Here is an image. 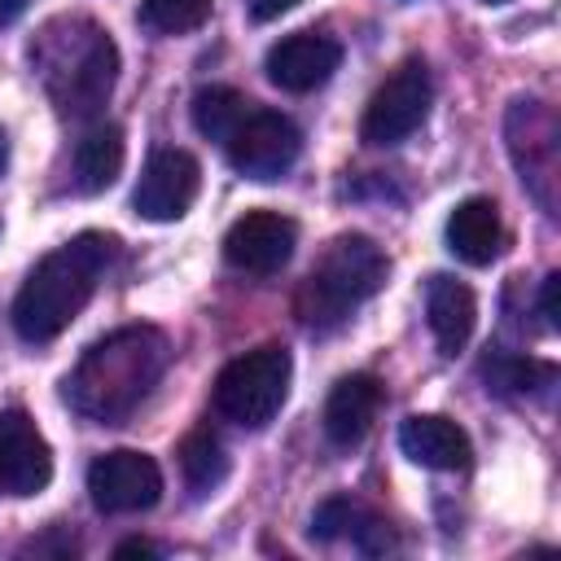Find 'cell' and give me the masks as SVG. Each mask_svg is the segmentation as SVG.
<instances>
[{
    "instance_id": "f1b7e54d",
    "label": "cell",
    "mask_w": 561,
    "mask_h": 561,
    "mask_svg": "<svg viewBox=\"0 0 561 561\" xmlns=\"http://www.w3.org/2000/svg\"><path fill=\"white\" fill-rule=\"evenodd\" d=\"M0 491H4V482H0Z\"/></svg>"
},
{
    "instance_id": "7402d4cb",
    "label": "cell",
    "mask_w": 561,
    "mask_h": 561,
    "mask_svg": "<svg viewBox=\"0 0 561 561\" xmlns=\"http://www.w3.org/2000/svg\"><path fill=\"white\" fill-rule=\"evenodd\" d=\"M359 513H364V508H359L355 500H346V495L324 500V504L311 513V539L329 543V539H337V535H351V526H355Z\"/></svg>"
},
{
    "instance_id": "8fae6325",
    "label": "cell",
    "mask_w": 561,
    "mask_h": 561,
    "mask_svg": "<svg viewBox=\"0 0 561 561\" xmlns=\"http://www.w3.org/2000/svg\"><path fill=\"white\" fill-rule=\"evenodd\" d=\"M508 153L535 197L552 210L548 184L557 180V118L539 101H513L508 110Z\"/></svg>"
},
{
    "instance_id": "44dd1931",
    "label": "cell",
    "mask_w": 561,
    "mask_h": 561,
    "mask_svg": "<svg viewBox=\"0 0 561 561\" xmlns=\"http://www.w3.org/2000/svg\"><path fill=\"white\" fill-rule=\"evenodd\" d=\"M210 4L215 0H145L140 22L158 35H184V31H197L210 18Z\"/></svg>"
},
{
    "instance_id": "9a60e30c",
    "label": "cell",
    "mask_w": 561,
    "mask_h": 561,
    "mask_svg": "<svg viewBox=\"0 0 561 561\" xmlns=\"http://www.w3.org/2000/svg\"><path fill=\"white\" fill-rule=\"evenodd\" d=\"M381 381L373 377V373H351V377H342L333 390H329V399H324V434H329V443H337V447H355L368 430H373V421H377V412H381Z\"/></svg>"
},
{
    "instance_id": "5b68a950",
    "label": "cell",
    "mask_w": 561,
    "mask_h": 561,
    "mask_svg": "<svg viewBox=\"0 0 561 561\" xmlns=\"http://www.w3.org/2000/svg\"><path fill=\"white\" fill-rule=\"evenodd\" d=\"M289 373H294V359L276 342L237 355L215 377V412L241 430H263L289 394Z\"/></svg>"
},
{
    "instance_id": "ffe728a7",
    "label": "cell",
    "mask_w": 561,
    "mask_h": 561,
    "mask_svg": "<svg viewBox=\"0 0 561 561\" xmlns=\"http://www.w3.org/2000/svg\"><path fill=\"white\" fill-rule=\"evenodd\" d=\"M180 469H184V482L197 495H206L228 478V451L210 430H193L180 438Z\"/></svg>"
},
{
    "instance_id": "5bb4252c",
    "label": "cell",
    "mask_w": 561,
    "mask_h": 561,
    "mask_svg": "<svg viewBox=\"0 0 561 561\" xmlns=\"http://www.w3.org/2000/svg\"><path fill=\"white\" fill-rule=\"evenodd\" d=\"M399 447L408 460L425 465V469H443V473H456V469H469L473 460V443L469 434L447 421V416H434V412H416L399 425Z\"/></svg>"
},
{
    "instance_id": "484cf974",
    "label": "cell",
    "mask_w": 561,
    "mask_h": 561,
    "mask_svg": "<svg viewBox=\"0 0 561 561\" xmlns=\"http://www.w3.org/2000/svg\"><path fill=\"white\" fill-rule=\"evenodd\" d=\"M22 9H26V0H0V26H9Z\"/></svg>"
},
{
    "instance_id": "277c9868",
    "label": "cell",
    "mask_w": 561,
    "mask_h": 561,
    "mask_svg": "<svg viewBox=\"0 0 561 561\" xmlns=\"http://www.w3.org/2000/svg\"><path fill=\"white\" fill-rule=\"evenodd\" d=\"M386 280V254L364 232H342L324 245L316 267L298 289V316L307 329H337L355 307H364Z\"/></svg>"
},
{
    "instance_id": "4316f807",
    "label": "cell",
    "mask_w": 561,
    "mask_h": 561,
    "mask_svg": "<svg viewBox=\"0 0 561 561\" xmlns=\"http://www.w3.org/2000/svg\"><path fill=\"white\" fill-rule=\"evenodd\" d=\"M4 162H9V136L0 131V171H4Z\"/></svg>"
},
{
    "instance_id": "603a6c76",
    "label": "cell",
    "mask_w": 561,
    "mask_h": 561,
    "mask_svg": "<svg viewBox=\"0 0 561 561\" xmlns=\"http://www.w3.org/2000/svg\"><path fill=\"white\" fill-rule=\"evenodd\" d=\"M557 294H561V276L552 272V276L543 280V294H539V316H543V324H548V329H557V324H561V311H557Z\"/></svg>"
},
{
    "instance_id": "e0dca14e",
    "label": "cell",
    "mask_w": 561,
    "mask_h": 561,
    "mask_svg": "<svg viewBox=\"0 0 561 561\" xmlns=\"http://www.w3.org/2000/svg\"><path fill=\"white\" fill-rule=\"evenodd\" d=\"M425 320H430V333L443 355L465 351V342L473 337V320H478L473 289L451 276H434L425 289Z\"/></svg>"
},
{
    "instance_id": "4fadbf2b",
    "label": "cell",
    "mask_w": 561,
    "mask_h": 561,
    "mask_svg": "<svg viewBox=\"0 0 561 561\" xmlns=\"http://www.w3.org/2000/svg\"><path fill=\"white\" fill-rule=\"evenodd\" d=\"M342 61V44L329 39V35H316V31H298V35H285L280 44L267 48V79L285 92H311L320 88Z\"/></svg>"
},
{
    "instance_id": "9c48e42d",
    "label": "cell",
    "mask_w": 561,
    "mask_h": 561,
    "mask_svg": "<svg viewBox=\"0 0 561 561\" xmlns=\"http://www.w3.org/2000/svg\"><path fill=\"white\" fill-rule=\"evenodd\" d=\"M202 188V167L184 149H153L136 188H131V210L149 224H175Z\"/></svg>"
},
{
    "instance_id": "7a4b0ae2",
    "label": "cell",
    "mask_w": 561,
    "mask_h": 561,
    "mask_svg": "<svg viewBox=\"0 0 561 561\" xmlns=\"http://www.w3.org/2000/svg\"><path fill=\"white\" fill-rule=\"evenodd\" d=\"M114 259V237L79 232L75 241L44 254L13 298V329L26 342H53L88 307L101 272Z\"/></svg>"
},
{
    "instance_id": "d6986e66",
    "label": "cell",
    "mask_w": 561,
    "mask_h": 561,
    "mask_svg": "<svg viewBox=\"0 0 561 561\" xmlns=\"http://www.w3.org/2000/svg\"><path fill=\"white\" fill-rule=\"evenodd\" d=\"M254 101H245L237 88H224V83H210L193 96V127L206 136V140H228L237 131V123L250 114Z\"/></svg>"
},
{
    "instance_id": "ac0fdd59",
    "label": "cell",
    "mask_w": 561,
    "mask_h": 561,
    "mask_svg": "<svg viewBox=\"0 0 561 561\" xmlns=\"http://www.w3.org/2000/svg\"><path fill=\"white\" fill-rule=\"evenodd\" d=\"M123 127L118 123H92L75 145V188L79 193H105L123 171Z\"/></svg>"
},
{
    "instance_id": "ba28073f",
    "label": "cell",
    "mask_w": 561,
    "mask_h": 561,
    "mask_svg": "<svg viewBox=\"0 0 561 561\" xmlns=\"http://www.w3.org/2000/svg\"><path fill=\"white\" fill-rule=\"evenodd\" d=\"M88 495L101 513H145L162 495V469L153 456L118 447L88 465Z\"/></svg>"
},
{
    "instance_id": "30bf717a",
    "label": "cell",
    "mask_w": 561,
    "mask_h": 561,
    "mask_svg": "<svg viewBox=\"0 0 561 561\" xmlns=\"http://www.w3.org/2000/svg\"><path fill=\"white\" fill-rule=\"evenodd\" d=\"M294 241H298V228H294L289 215H280V210H245L224 232V259L237 272L272 276V272H280L289 263Z\"/></svg>"
},
{
    "instance_id": "cb8c5ba5",
    "label": "cell",
    "mask_w": 561,
    "mask_h": 561,
    "mask_svg": "<svg viewBox=\"0 0 561 561\" xmlns=\"http://www.w3.org/2000/svg\"><path fill=\"white\" fill-rule=\"evenodd\" d=\"M114 557H118V561H127V557H162V548L149 543V539H123V543L114 548Z\"/></svg>"
},
{
    "instance_id": "52a82bcc",
    "label": "cell",
    "mask_w": 561,
    "mask_h": 561,
    "mask_svg": "<svg viewBox=\"0 0 561 561\" xmlns=\"http://www.w3.org/2000/svg\"><path fill=\"white\" fill-rule=\"evenodd\" d=\"M298 149H302V136L298 127L280 114V110H254L237 123V131L224 140V153L232 162L237 175L245 180H280L294 162H298Z\"/></svg>"
},
{
    "instance_id": "d4e9b609",
    "label": "cell",
    "mask_w": 561,
    "mask_h": 561,
    "mask_svg": "<svg viewBox=\"0 0 561 561\" xmlns=\"http://www.w3.org/2000/svg\"><path fill=\"white\" fill-rule=\"evenodd\" d=\"M298 0H250V13L259 18V22H272V18H280V13H289Z\"/></svg>"
},
{
    "instance_id": "6da1fadb",
    "label": "cell",
    "mask_w": 561,
    "mask_h": 561,
    "mask_svg": "<svg viewBox=\"0 0 561 561\" xmlns=\"http://www.w3.org/2000/svg\"><path fill=\"white\" fill-rule=\"evenodd\" d=\"M171 364V346L153 324H127L92 342L66 377V399L79 416L114 425L140 408Z\"/></svg>"
},
{
    "instance_id": "3957f363",
    "label": "cell",
    "mask_w": 561,
    "mask_h": 561,
    "mask_svg": "<svg viewBox=\"0 0 561 561\" xmlns=\"http://www.w3.org/2000/svg\"><path fill=\"white\" fill-rule=\"evenodd\" d=\"M31 61L66 118H92L118 79V48L110 31L88 18H57L39 31Z\"/></svg>"
},
{
    "instance_id": "83f0119b",
    "label": "cell",
    "mask_w": 561,
    "mask_h": 561,
    "mask_svg": "<svg viewBox=\"0 0 561 561\" xmlns=\"http://www.w3.org/2000/svg\"><path fill=\"white\" fill-rule=\"evenodd\" d=\"M486 4H504V0H486Z\"/></svg>"
},
{
    "instance_id": "8992f818",
    "label": "cell",
    "mask_w": 561,
    "mask_h": 561,
    "mask_svg": "<svg viewBox=\"0 0 561 561\" xmlns=\"http://www.w3.org/2000/svg\"><path fill=\"white\" fill-rule=\"evenodd\" d=\"M434 101V79L421 57H408L403 66L390 70V79L368 96L364 118H359V140L364 145H399L408 140Z\"/></svg>"
},
{
    "instance_id": "7c38bea8",
    "label": "cell",
    "mask_w": 561,
    "mask_h": 561,
    "mask_svg": "<svg viewBox=\"0 0 561 561\" xmlns=\"http://www.w3.org/2000/svg\"><path fill=\"white\" fill-rule=\"evenodd\" d=\"M53 478V451L39 434V425L22 412L9 408L0 412V482L9 495H39Z\"/></svg>"
},
{
    "instance_id": "2e32d148",
    "label": "cell",
    "mask_w": 561,
    "mask_h": 561,
    "mask_svg": "<svg viewBox=\"0 0 561 561\" xmlns=\"http://www.w3.org/2000/svg\"><path fill=\"white\" fill-rule=\"evenodd\" d=\"M447 245L456 259L482 267L500 254L504 245V224H500V206L491 197H465L451 215H447Z\"/></svg>"
}]
</instances>
